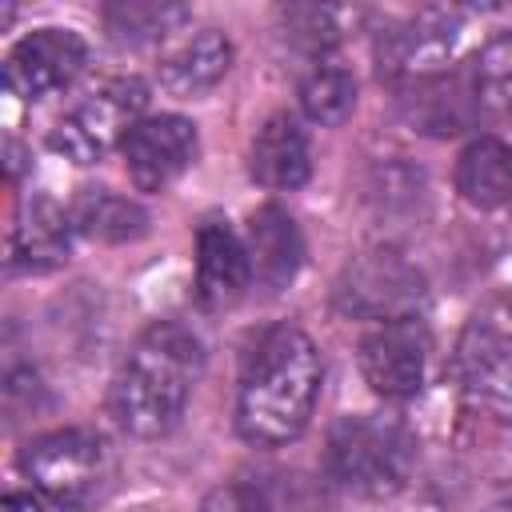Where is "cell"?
<instances>
[{
    "instance_id": "obj_9",
    "label": "cell",
    "mask_w": 512,
    "mask_h": 512,
    "mask_svg": "<svg viewBox=\"0 0 512 512\" xmlns=\"http://www.w3.org/2000/svg\"><path fill=\"white\" fill-rule=\"evenodd\" d=\"M84 40L68 28H40L32 36H24L4 64V80L12 96L24 100H40L52 96L60 88H68L76 80V72L84 68Z\"/></svg>"
},
{
    "instance_id": "obj_20",
    "label": "cell",
    "mask_w": 512,
    "mask_h": 512,
    "mask_svg": "<svg viewBox=\"0 0 512 512\" xmlns=\"http://www.w3.org/2000/svg\"><path fill=\"white\" fill-rule=\"evenodd\" d=\"M472 100L484 112H508L512 116V32L496 36L480 48L472 64Z\"/></svg>"
},
{
    "instance_id": "obj_4",
    "label": "cell",
    "mask_w": 512,
    "mask_h": 512,
    "mask_svg": "<svg viewBox=\"0 0 512 512\" xmlns=\"http://www.w3.org/2000/svg\"><path fill=\"white\" fill-rule=\"evenodd\" d=\"M20 468L36 492L56 500L60 508H92L104 504L116 488V452L104 436L84 428H60L36 436L20 452Z\"/></svg>"
},
{
    "instance_id": "obj_5",
    "label": "cell",
    "mask_w": 512,
    "mask_h": 512,
    "mask_svg": "<svg viewBox=\"0 0 512 512\" xmlns=\"http://www.w3.org/2000/svg\"><path fill=\"white\" fill-rule=\"evenodd\" d=\"M424 272L396 248H368L344 264L332 284V304L348 320H408L424 300Z\"/></svg>"
},
{
    "instance_id": "obj_24",
    "label": "cell",
    "mask_w": 512,
    "mask_h": 512,
    "mask_svg": "<svg viewBox=\"0 0 512 512\" xmlns=\"http://www.w3.org/2000/svg\"><path fill=\"white\" fill-rule=\"evenodd\" d=\"M4 512H40V504L32 496H24V492H8L4 496Z\"/></svg>"
},
{
    "instance_id": "obj_3",
    "label": "cell",
    "mask_w": 512,
    "mask_h": 512,
    "mask_svg": "<svg viewBox=\"0 0 512 512\" xmlns=\"http://www.w3.org/2000/svg\"><path fill=\"white\" fill-rule=\"evenodd\" d=\"M416 436L392 416H348L328 436V472L356 496H392L408 484Z\"/></svg>"
},
{
    "instance_id": "obj_19",
    "label": "cell",
    "mask_w": 512,
    "mask_h": 512,
    "mask_svg": "<svg viewBox=\"0 0 512 512\" xmlns=\"http://www.w3.org/2000/svg\"><path fill=\"white\" fill-rule=\"evenodd\" d=\"M184 20H188V8L184 4H164V0H116V4L104 8V28L116 44L164 40Z\"/></svg>"
},
{
    "instance_id": "obj_2",
    "label": "cell",
    "mask_w": 512,
    "mask_h": 512,
    "mask_svg": "<svg viewBox=\"0 0 512 512\" xmlns=\"http://www.w3.org/2000/svg\"><path fill=\"white\" fill-rule=\"evenodd\" d=\"M200 368H204L200 340L184 324L160 320L132 344L128 360L120 364L108 392V412L128 436L140 440L168 436L184 416Z\"/></svg>"
},
{
    "instance_id": "obj_13",
    "label": "cell",
    "mask_w": 512,
    "mask_h": 512,
    "mask_svg": "<svg viewBox=\"0 0 512 512\" xmlns=\"http://www.w3.org/2000/svg\"><path fill=\"white\" fill-rule=\"evenodd\" d=\"M248 168H252V180L272 188V192L300 188L312 172V152H308V136H304L300 120L288 116V112L268 116L264 128L252 140Z\"/></svg>"
},
{
    "instance_id": "obj_12",
    "label": "cell",
    "mask_w": 512,
    "mask_h": 512,
    "mask_svg": "<svg viewBox=\"0 0 512 512\" xmlns=\"http://www.w3.org/2000/svg\"><path fill=\"white\" fill-rule=\"evenodd\" d=\"M232 64V40L216 28H200L184 40H176L160 64H156V76H160V88L168 96H180V100H192V96H204L212 92L224 72Z\"/></svg>"
},
{
    "instance_id": "obj_8",
    "label": "cell",
    "mask_w": 512,
    "mask_h": 512,
    "mask_svg": "<svg viewBox=\"0 0 512 512\" xmlns=\"http://www.w3.org/2000/svg\"><path fill=\"white\" fill-rule=\"evenodd\" d=\"M424 364H428V328L416 316L376 324L360 340V376L384 400L416 396L424 384Z\"/></svg>"
},
{
    "instance_id": "obj_6",
    "label": "cell",
    "mask_w": 512,
    "mask_h": 512,
    "mask_svg": "<svg viewBox=\"0 0 512 512\" xmlns=\"http://www.w3.org/2000/svg\"><path fill=\"white\" fill-rule=\"evenodd\" d=\"M148 104V88L136 76H116L100 84L88 100H80L48 136L52 152H60L72 164H96L116 144L128 140V132L140 124V112Z\"/></svg>"
},
{
    "instance_id": "obj_21",
    "label": "cell",
    "mask_w": 512,
    "mask_h": 512,
    "mask_svg": "<svg viewBox=\"0 0 512 512\" xmlns=\"http://www.w3.org/2000/svg\"><path fill=\"white\" fill-rule=\"evenodd\" d=\"M300 108L308 120L316 124H344L356 108V80L344 68H316L304 84H300Z\"/></svg>"
},
{
    "instance_id": "obj_23",
    "label": "cell",
    "mask_w": 512,
    "mask_h": 512,
    "mask_svg": "<svg viewBox=\"0 0 512 512\" xmlns=\"http://www.w3.org/2000/svg\"><path fill=\"white\" fill-rule=\"evenodd\" d=\"M200 512H268V504L248 484H220L200 500Z\"/></svg>"
},
{
    "instance_id": "obj_7",
    "label": "cell",
    "mask_w": 512,
    "mask_h": 512,
    "mask_svg": "<svg viewBox=\"0 0 512 512\" xmlns=\"http://www.w3.org/2000/svg\"><path fill=\"white\" fill-rule=\"evenodd\" d=\"M456 384L460 392L496 416H512V316L476 312L456 344Z\"/></svg>"
},
{
    "instance_id": "obj_11",
    "label": "cell",
    "mask_w": 512,
    "mask_h": 512,
    "mask_svg": "<svg viewBox=\"0 0 512 512\" xmlns=\"http://www.w3.org/2000/svg\"><path fill=\"white\" fill-rule=\"evenodd\" d=\"M252 284V260L248 248L240 244V236L220 224L208 220L196 232V300L204 308H228L236 304Z\"/></svg>"
},
{
    "instance_id": "obj_15",
    "label": "cell",
    "mask_w": 512,
    "mask_h": 512,
    "mask_svg": "<svg viewBox=\"0 0 512 512\" xmlns=\"http://www.w3.org/2000/svg\"><path fill=\"white\" fill-rule=\"evenodd\" d=\"M68 236H72V220L64 216V208L48 196H28L12 228V264L28 272L60 268L68 260Z\"/></svg>"
},
{
    "instance_id": "obj_14",
    "label": "cell",
    "mask_w": 512,
    "mask_h": 512,
    "mask_svg": "<svg viewBox=\"0 0 512 512\" xmlns=\"http://www.w3.org/2000/svg\"><path fill=\"white\" fill-rule=\"evenodd\" d=\"M244 248H248V260H252V276L268 292L284 288L296 276L300 260H304V240L296 232V220L276 204H264V208L252 212Z\"/></svg>"
},
{
    "instance_id": "obj_17",
    "label": "cell",
    "mask_w": 512,
    "mask_h": 512,
    "mask_svg": "<svg viewBox=\"0 0 512 512\" xmlns=\"http://www.w3.org/2000/svg\"><path fill=\"white\" fill-rule=\"evenodd\" d=\"M456 192L472 208L512 204V144L492 136L472 140L456 160Z\"/></svg>"
},
{
    "instance_id": "obj_18",
    "label": "cell",
    "mask_w": 512,
    "mask_h": 512,
    "mask_svg": "<svg viewBox=\"0 0 512 512\" xmlns=\"http://www.w3.org/2000/svg\"><path fill=\"white\" fill-rule=\"evenodd\" d=\"M468 104L472 100V84L464 88L460 80H448V76H420L412 80L408 96H404V116L420 128V132H432V136H452L468 124Z\"/></svg>"
},
{
    "instance_id": "obj_10",
    "label": "cell",
    "mask_w": 512,
    "mask_h": 512,
    "mask_svg": "<svg viewBox=\"0 0 512 512\" xmlns=\"http://www.w3.org/2000/svg\"><path fill=\"white\" fill-rule=\"evenodd\" d=\"M124 148V168L140 192L168 188L196 156V128L184 116H148L140 120Z\"/></svg>"
},
{
    "instance_id": "obj_22",
    "label": "cell",
    "mask_w": 512,
    "mask_h": 512,
    "mask_svg": "<svg viewBox=\"0 0 512 512\" xmlns=\"http://www.w3.org/2000/svg\"><path fill=\"white\" fill-rule=\"evenodd\" d=\"M280 20H284L288 40H292V44H300V48H308V52H324V48H328V44H336V36H340V28H336L340 12H332V8L292 4V8H284V12H280Z\"/></svg>"
},
{
    "instance_id": "obj_1",
    "label": "cell",
    "mask_w": 512,
    "mask_h": 512,
    "mask_svg": "<svg viewBox=\"0 0 512 512\" xmlns=\"http://www.w3.org/2000/svg\"><path fill=\"white\" fill-rule=\"evenodd\" d=\"M320 376H324L320 352L300 328L292 324L268 328L240 376V392H236L240 436L256 448L292 444L316 412Z\"/></svg>"
},
{
    "instance_id": "obj_16",
    "label": "cell",
    "mask_w": 512,
    "mask_h": 512,
    "mask_svg": "<svg viewBox=\"0 0 512 512\" xmlns=\"http://www.w3.org/2000/svg\"><path fill=\"white\" fill-rule=\"evenodd\" d=\"M68 220L80 236L104 244H128L148 232V212L112 188H80L68 208Z\"/></svg>"
},
{
    "instance_id": "obj_25",
    "label": "cell",
    "mask_w": 512,
    "mask_h": 512,
    "mask_svg": "<svg viewBox=\"0 0 512 512\" xmlns=\"http://www.w3.org/2000/svg\"><path fill=\"white\" fill-rule=\"evenodd\" d=\"M484 512H512V500H500V504H492V508H484Z\"/></svg>"
}]
</instances>
